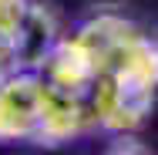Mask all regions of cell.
<instances>
[{"instance_id": "cell-3", "label": "cell", "mask_w": 158, "mask_h": 155, "mask_svg": "<svg viewBox=\"0 0 158 155\" xmlns=\"http://www.w3.org/2000/svg\"><path fill=\"white\" fill-rule=\"evenodd\" d=\"M27 10H31V0H0V64H7L10 71L17 67V37L20 27L27 20Z\"/></svg>"}, {"instance_id": "cell-4", "label": "cell", "mask_w": 158, "mask_h": 155, "mask_svg": "<svg viewBox=\"0 0 158 155\" xmlns=\"http://www.w3.org/2000/svg\"><path fill=\"white\" fill-rule=\"evenodd\" d=\"M7 71H10V67H7V64H0V81H3V74H7Z\"/></svg>"}, {"instance_id": "cell-2", "label": "cell", "mask_w": 158, "mask_h": 155, "mask_svg": "<svg viewBox=\"0 0 158 155\" xmlns=\"http://www.w3.org/2000/svg\"><path fill=\"white\" fill-rule=\"evenodd\" d=\"M54 34H57L54 31V17L47 14V7L31 3L27 20H24L20 37H17V58H14V64L17 67H27V71H37L44 64V58L51 54V47L57 44Z\"/></svg>"}, {"instance_id": "cell-1", "label": "cell", "mask_w": 158, "mask_h": 155, "mask_svg": "<svg viewBox=\"0 0 158 155\" xmlns=\"http://www.w3.org/2000/svg\"><path fill=\"white\" fill-rule=\"evenodd\" d=\"M44 125V78L40 71L14 67L0 81V142L40 138Z\"/></svg>"}]
</instances>
